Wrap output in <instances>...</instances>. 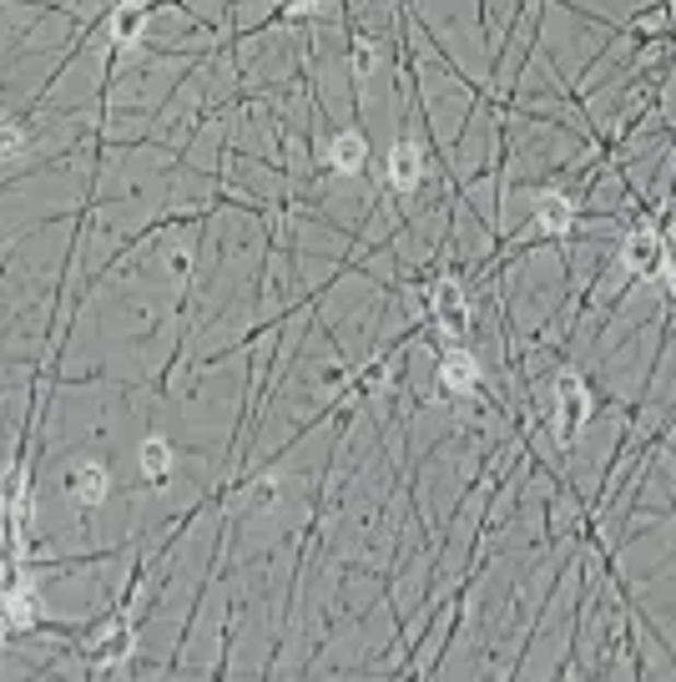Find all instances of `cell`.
<instances>
[{
    "mask_svg": "<svg viewBox=\"0 0 676 682\" xmlns=\"http://www.w3.org/2000/svg\"><path fill=\"white\" fill-rule=\"evenodd\" d=\"M585 420H591V390H585L581 374H560L556 380V440L560 446H571L575 435L585 430Z\"/></svg>",
    "mask_w": 676,
    "mask_h": 682,
    "instance_id": "1",
    "label": "cell"
},
{
    "mask_svg": "<svg viewBox=\"0 0 676 682\" xmlns=\"http://www.w3.org/2000/svg\"><path fill=\"white\" fill-rule=\"evenodd\" d=\"M66 496L77 500L81 511H96L106 496H112V471H106L102 460H92V455H81V460H71L66 465Z\"/></svg>",
    "mask_w": 676,
    "mask_h": 682,
    "instance_id": "2",
    "label": "cell"
},
{
    "mask_svg": "<svg viewBox=\"0 0 676 682\" xmlns=\"http://www.w3.org/2000/svg\"><path fill=\"white\" fill-rule=\"evenodd\" d=\"M434 380H440V390L450 394V400H465V394L480 390V359L469 355V349H459V344H450V349L440 355Z\"/></svg>",
    "mask_w": 676,
    "mask_h": 682,
    "instance_id": "3",
    "label": "cell"
},
{
    "mask_svg": "<svg viewBox=\"0 0 676 682\" xmlns=\"http://www.w3.org/2000/svg\"><path fill=\"white\" fill-rule=\"evenodd\" d=\"M137 471H142L147 486H167L172 471H177V450H172L167 435H147L137 446Z\"/></svg>",
    "mask_w": 676,
    "mask_h": 682,
    "instance_id": "4",
    "label": "cell"
},
{
    "mask_svg": "<svg viewBox=\"0 0 676 682\" xmlns=\"http://www.w3.org/2000/svg\"><path fill=\"white\" fill-rule=\"evenodd\" d=\"M621 268L637 278L656 274V268H662V233H656V228H637V233L621 243Z\"/></svg>",
    "mask_w": 676,
    "mask_h": 682,
    "instance_id": "5",
    "label": "cell"
},
{
    "mask_svg": "<svg viewBox=\"0 0 676 682\" xmlns=\"http://www.w3.org/2000/svg\"><path fill=\"white\" fill-rule=\"evenodd\" d=\"M430 309L434 319H440V328H450V334H459V328L469 324V303H465V289H459V278H440L430 289Z\"/></svg>",
    "mask_w": 676,
    "mask_h": 682,
    "instance_id": "6",
    "label": "cell"
},
{
    "mask_svg": "<svg viewBox=\"0 0 676 682\" xmlns=\"http://www.w3.org/2000/svg\"><path fill=\"white\" fill-rule=\"evenodd\" d=\"M531 223L540 228L546 238H560L575 228V197L571 193H540V203H535Z\"/></svg>",
    "mask_w": 676,
    "mask_h": 682,
    "instance_id": "7",
    "label": "cell"
},
{
    "mask_svg": "<svg viewBox=\"0 0 676 682\" xmlns=\"http://www.w3.org/2000/svg\"><path fill=\"white\" fill-rule=\"evenodd\" d=\"M328 167L338 172V177H359L369 162V142H364V131H338L334 142H328Z\"/></svg>",
    "mask_w": 676,
    "mask_h": 682,
    "instance_id": "8",
    "label": "cell"
},
{
    "mask_svg": "<svg viewBox=\"0 0 676 682\" xmlns=\"http://www.w3.org/2000/svg\"><path fill=\"white\" fill-rule=\"evenodd\" d=\"M419 177H424V158H419L415 142H399L389 152V187H399V193H415Z\"/></svg>",
    "mask_w": 676,
    "mask_h": 682,
    "instance_id": "9",
    "label": "cell"
},
{
    "mask_svg": "<svg viewBox=\"0 0 676 682\" xmlns=\"http://www.w3.org/2000/svg\"><path fill=\"white\" fill-rule=\"evenodd\" d=\"M147 5H137V0H127V5H117V15H112V41L117 46H137L142 41V31H147Z\"/></svg>",
    "mask_w": 676,
    "mask_h": 682,
    "instance_id": "10",
    "label": "cell"
},
{
    "mask_svg": "<svg viewBox=\"0 0 676 682\" xmlns=\"http://www.w3.org/2000/svg\"><path fill=\"white\" fill-rule=\"evenodd\" d=\"M243 500H247V511H273V500H278V481H273V475H263V481H253Z\"/></svg>",
    "mask_w": 676,
    "mask_h": 682,
    "instance_id": "11",
    "label": "cell"
},
{
    "mask_svg": "<svg viewBox=\"0 0 676 682\" xmlns=\"http://www.w3.org/2000/svg\"><path fill=\"white\" fill-rule=\"evenodd\" d=\"M662 274L672 278V289H676V233H662Z\"/></svg>",
    "mask_w": 676,
    "mask_h": 682,
    "instance_id": "12",
    "label": "cell"
},
{
    "mask_svg": "<svg viewBox=\"0 0 676 682\" xmlns=\"http://www.w3.org/2000/svg\"><path fill=\"white\" fill-rule=\"evenodd\" d=\"M324 0H283V11H293V15H308V11H318Z\"/></svg>",
    "mask_w": 676,
    "mask_h": 682,
    "instance_id": "13",
    "label": "cell"
},
{
    "mask_svg": "<svg viewBox=\"0 0 676 682\" xmlns=\"http://www.w3.org/2000/svg\"><path fill=\"white\" fill-rule=\"evenodd\" d=\"M0 122H11V112H5V106H0Z\"/></svg>",
    "mask_w": 676,
    "mask_h": 682,
    "instance_id": "14",
    "label": "cell"
}]
</instances>
